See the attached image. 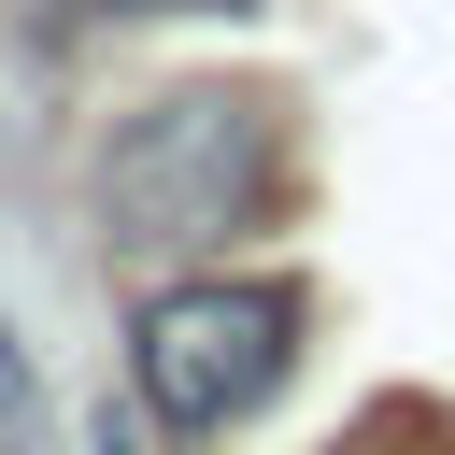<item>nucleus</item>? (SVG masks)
I'll list each match as a JSON object with an SVG mask.
<instances>
[{
    "label": "nucleus",
    "mask_w": 455,
    "mask_h": 455,
    "mask_svg": "<svg viewBox=\"0 0 455 455\" xmlns=\"http://www.w3.org/2000/svg\"><path fill=\"white\" fill-rule=\"evenodd\" d=\"M256 199H270V100H242V85H171V100H142V114L100 142V213H114L128 242L199 256V242H228Z\"/></svg>",
    "instance_id": "f257e3e1"
},
{
    "label": "nucleus",
    "mask_w": 455,
    "mask_h": 455,
    "mask_svg": "<svg viewBox=\"0 0 455 455\" xmlns=\"http://www.w3.org/2000/svg\"><path fill=\"white\" fill-rule=\"evenodd\" d=\"M284 355H299V299L284 284H171V299H142V398L185 441L242 427L284 384Z\"/></svg>",
    "instance_id": "f03ea898"
},
{
    "label": "nucleus",
    "mask_w": 455,
    "mask_h": 455,
    "mask_svg": "<svg viewBox=\"0 0 455 455\" xmlns=\"http://www.w3.org/2000/svg\"><path fill=\"white\" fill-rule=\"evenodd\" d=\"M0 455H43V412H28V370H14V341H0Z\"/></svg>",
    "instance_id": "7ed1b4c3"
}]
</instances>
